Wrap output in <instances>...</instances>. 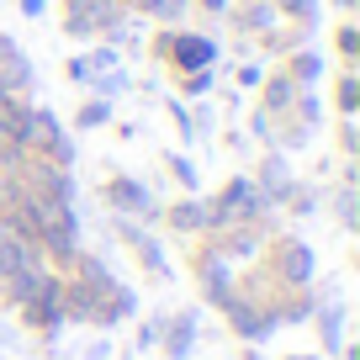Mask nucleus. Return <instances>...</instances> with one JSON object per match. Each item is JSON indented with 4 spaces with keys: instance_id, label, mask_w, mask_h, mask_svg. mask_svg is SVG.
<instances>
[{
    "instance_id": "nucleus-3",
    "label": "nucleus",
    "mask_w": 360,
    "mask_h": 360,
    "mask_svg": "<svg viewBox=\"0 0 360 360\" xmlns=\"http://www.w3.org/2000/svg\"><path fill=\"white\" fill-rule=\"evenodd\" d=\"M281 276H286L292 286H302V281H307V249H302V244H292V238L281 244Z\"/></svg>"
},
{
    "instance_id": "nucleus-2",
    "label": "nucleus",
    "mask_w": 360,
    "mask_h": 360,
    "mask_svg": "<svg viewBox=\"0 0 360 360\" xmlns=\"http://www.w3.org/2000/svg\"><path fill=\"white\" fill-rule=\"evenodd\" d=\"M228 323L238 328V334H249V339H259L276 318L270 313H255V302H244V297H228Z\"/></svg>"
},
{
    "instance_id": "nucleus-5",
    "label": "nucleus",
    "mask_w": 360,
    "mask_h": 360,
    "mask_svg": "<svg viewBox=\"0 0 360 360\" xmlns=\"http://www.w3.org/2000/svg\"><path fill=\"white\" fill-rule=\"evenodd\" d=\"M207 223H212V212H202V207H175V228H186V233L207 228Z\"/></svg>"
},
{
    "instance_id": "nucleus-1",
    "label": "nucleus",
    "mask_w": 360,
    "mask_h": 360,
    "mask_svg": "<svg viewBox=\"0 0 360 360\" xmlns=\"http://www.w3.org/2000/svg\"><path fill=\"white\" fill-rule=\"evenodd\" d=\"M37 270V244H22V238H0V286Z\"/></svg>"
},
{
    "instance_id": "nucleus-6",
    "label": "nucleus",
    "mask_w": 360,
    "mask_h": 360,
    "mask_svg": "<svg viewBox=\"0 0 360 360\" xmlns=\"http://www.w3.org/2000/svg\"><path fill=\"white\" fill-rule=\"evenodd\" d=\"M191 328H196L191 318H175V328H169V345H165L169 355H186V339H191Z\"/></svg>"
},
{
    "instance_id": "nucleus-7",
    "label": "nucleus",
    "mask_w": 360,
    "mask_h": 360,
    "mask_svg": "<svg viewBox=\"0 0 360 360\" xmlns=\"http://www.w3.org/2000/svg\"><path fill=\"white\" fill-rule=\"evenodd\" d=\"M112 202H117V207H148V196L133 191V186H112Z\"/></svg>"
},
{
    "instance_id": "nucleus-4",
    "label": "nucleus",
    "mask_w": 360,
    "mask_h": 360,
    "mask_svg": "<svg viewBox=\"0 0 360 360\" xmlns=\"http://www.w3.org/2000/svg\"><path fill=\"white\" fill-rule=\"evenodd\" d=\"M202 286H207V297H228V276L217 259H202Z\"/></svg>"
}]
</instances>
